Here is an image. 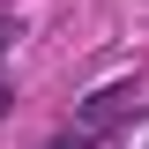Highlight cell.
<instances>
[{
    "label": "cell",
    "mask_w": 149,
    "mask_h": 149,
    "mask_svg": "<svg viewBox=\"0 0 149 149\" xmlns=\"http://www.w3.org/2000/svg\"><path fill=\"white\" fill-rule=\"evenodd\" d=\"M8 37H15V22H8V15H0V52H8Z\"/></svg>",
    "instance_id": "obj_2"
},
{
    "label": "cell",
    "mask_w": 149,
    "mask_h": 149,
    "mask_svg": "<svg viewBox=\"0 0 149 149\" xmlns=\"http://www.w3.org/2000/svg\"><path fill=\"white\" fill-rule=\"evenodd\" d=\"M134 112V82H112V90H97L90 104H82V134H104L112 119H127Z\"/></svg>",
    "instance_id": "obj_1"
},
{
    "label": "cell",
    "mask_w": 149,
    "mask_h": 149,
    "mask_svg": "<svg viewBox=\"0 0 149 149\" xmlns=\"http://www.w3.org/2000/svg\"><path fill=\"white\" fill-rule=\"evenodd\" d=\"M0 112H8V90H0Z\"/></svg>",
    "instance_id": "obj_3"
}]
</instances>
